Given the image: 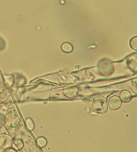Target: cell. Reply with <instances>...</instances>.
I'll return each mask as SVG.
<instances>
[{"instance_id": "cell-1", "label": "cell", "mask_w": 137, "mask_h": 152, "mask_svg": "<svg viewBox=\"0 0 137 152\" xmlns=\"http://www.w3.org/2000/svg\"><path fill=\"white\" fill-rule=\"evenodd\" d=\"M91 109L94 112L105 113L107 111V104L106 99L103 96L97 97L91 106Z\"/></svg>"}, {"instance_id": "cell-2", "label": "cell", "mask_w": 137, "mask_h": 152, "mask_svg": "<svg viewBox=\"0 0 137 152\" xmlns=\"http://www.w3.org/2000/svg\"><path fill=\"white\" fill-rule=\"evenodd\" d=\"M121 100L117 96H113L109 99L108 105L111 110H117L122 106Z\"/></svg>"}, {"instance_id": "cell-3", "label": "cell", "mask_w": 137, "mask_h": 152, "mask_svg": "<svg viewBox=\"0 0 137 152\" xmlns=\"http://www.w3.org/2000/svg\"><path fill=\"white\" fill-rule=\"evenodd\" d=\"M120 98L123 102L128 103L131 101L132 96L129 91L124 90L121 93Z\"/></svg>"}, {"instance_id": "cell-4", "label": "cell", "mask_w": 137, "mask_h": 152, "mask_svg": "<svg viewBox=\"0 0 137 152\" xmlns=\"http://www.w3.org/2000/svg\"><path fill=\"white\" fill-rule=\"evenodd\" d=\"M62 49L63 51L66 53H70L73 50V46L69 43H65L62 46Z\"/></svg>"}, {"instance_id": "cell-5", "label": "cell", "mask_w": 137, "mask_h": 152, "mask_svg": "<svg viewBox=\"0 0 137 152\" xmlns=\"http://www.w3.org/2000/svg\"><path fill=\"white\" fill-rule=\"evenodd\" d=\"M39 146L41 147H44L47 144V141L46 139L43 137H40L37 140Z\"/></svg>"}, {"instance_id": "cell-6", "label": "cell", "mask_w": 137, "mask_h": 152, "mask_svg": "<svg viewBox=\"0 0 137 152\" xmlns=\"http://www.w3.org/2000/svg\"><path fill=\"white\" fill-rule=\"evenodd\" d=\"M137 36L133 37L130 41V45L131 48L135 50H137Z\"/></svg>"}]
</instances>
